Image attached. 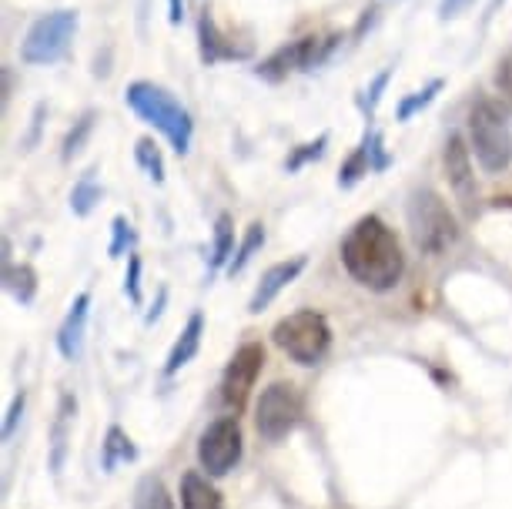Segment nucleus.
<instances>
[{"mask_svg": "<svg viewBox=\"0 0 512 509\" xmlns=\"http://www.w3.org/2000/svg\"><path fill=\"white\" fill-rule=\"evenodd\" d=\"M198 51L208 67L221 61H245V57H251V47H238L235 41H228V34L218 27L211 11H201L198 17Z\"/></svg>", "mask_w": 512, "mask_h": 509, "instance_id": "nucleus-12", "label": "nucleus"}, {"mask_svg": "<svg viewBox=\"0 0 512 509\" xmlns=\"http://www.w3.org/2000/svg\"><path fill=\"white\" fill-rule=\"evenodd\" d=\"M201 335H205V315L195 312L188 319V325L181 329L178 342L171 345V355H168V366H164V376H175L178 369H185L191 359L198 355V345H201Z\"/></svg>", "mask_w": 512, "mask_h": 509, "instance_id": "nucleus-15", "label": "nucleus"}, {"mask_svg": "<svg viewBox=\"0 0 512 509\" xmlns=\"http://www.w3.org/2000/svg\"><path fill=\"white\" fill-rule=\"evenodd\" d=\"M134 161H138L141 171L154 181V185H161L164 181V158H161L158 144H154L151 138H141L138 144H134Z\"/></svg>", "mask_w": 512, "mask_h": 509, "instance_id": "nucleus-24", "label": "nucleus"}, {"mask_svg": "<svg viewBox=\"0 0 512 509\" xmlns=\"http://www.w3.org/2000/svg\"><path fill=\"white\" fill-rule=\"evenodd\" d=\"M241 449H245V439H241L238 419H215L198 439V463L208 476H228L238 466Z\"/></svg>", "mask_w": 512, "mask_h": 509, "instance_id": "nucleus-8", "label": "nucleus"}, {"mask_svg": "<svg viewBox=\"0 0 512 509\" xmlns=\"http://www.w3.org/2000/svg\"><path fill=\"white\" fill-rule=\"evenodd\" d=\"M325 148H328V134H318L315 141L298 144V148H292V155L285 158V171H288V175L302 171L305 165H312V161L322 158V155H325Z\"/></svg>", "mask_w": 512, "mask_h": 509, "instance_id": "nucleus-25", "label": "nucleus"}, {"mask_svg": "<svg viewBox=\"0 0 512 509\" xmlns=\"http://www.w3.org/2000/svg\"><path fill=\"white\" fill-rule=\"evenodd\" d=\"M469 148L476 151V161L482 171L499 175L512 165V128H509V108L496 98H479L469 108Z\"/></svg>", "mask_w": 512, "mask_h": 509, "instance_id": "nucleus-3", "label": "nucleus"}, {"mask_svg": "<svg viewBox=\"0 0 512 509\" xmlns=\"http://www.w3.org/2000/svg\"><path fill=\"white\" fill-rule=\"evenodd\" d=\"M21 412H24V392H17L11 409H7V419H4V439H11V432L17 426V419H21Z\"/></svg>", "mask_w": 512, "mask_h": 509, "instance_id": "nucleus-36", "label": "nucleus"}, {"mask_svg": "<svg viewBox=\"0 0 512 509\" xmlns=\"http://www.w3.org/2000/svg\"><path fill=\"white\" fill-rule=\"evenodd\" d=\"M124 101L144 124H151L154 131L164 134V141L171 144V151L178 158L188 155L191 141H195V121H191V111L168 88H161L154 81H131L128 91H124Z\"/></svg>", "mask_w": 512, "mask_h": 509, "instance_id": "nucleus-2", "label": "nucleus"}, {"mask_svg": "<svg viewBox=\"0 0 512 509\" xmlns=\"http://www.w3.org/2000/svg\"><path fill=\"white\" fill-rule=\"evenodd\" d=\"M94 121H98V111H84L81 118L71 124V131L64 134V144H61V158L64 161H74L84 148H88V141L94 134Z\"/></svg>", "mask_w": 512, "mask_h": 509, "instance_id": "nucleus-19", "label": "nucleus"}, {"mask_svg": "<svg viewBox=\"0 0 512 509\" xmlns=\"http://www.w3.org/2000/svg\"><path fill=\"white\" fill-rule=\"evenodd\" d=\"M305 272V255H298V258H288V262H278V265H272L268 272L262 275V282H258V288H255V295H251V302H248V312L251 315H258L262 309H268L278 295L285 292L288 285L295 282L298 275Z\"/></svg>", "mask_w": 512, "mask_h": 509, "instance_id": "nucleus-13", "label": "nucleus"}, {"mask_svg": "<svg viewBox=\"0 0 512 509\" xmlns=\"http://www.w3.org/2000/svg\"><path fill=\"white\" fill-rule=\"evenodd\" d=\"M469 144L462 134H449L446 148H442V168H446V178H449V188L456 191L459 201H469L476 198V175H472V155H469Z\"/></svg>", "mask_w": 512, "mask_h": 509, "instance_id": "nucleus-11", "label": "nucleus"}, {"mask_svg": "<svg viewBox=\"0 0 512 509\" xmlns=\"http://www.w3.org/2000/svg\"><path fill=\"white\" fill-rule=\"evenodd\" d=\"M101 185H98V178H94V171H88V175H81V181L74 185V191H71V211L74 215H91L94 211V205L101 201Z\"/></svg>", "mask_w": 512, "mask_h": 509, "instance_id": "nucleus-22", "label": "nucleus"}, {"mask_svg": "<svg viewBox=\"0 0 512 509\" xmlns=\"http://www.w3.org/2000/svg\"><path fill=\"white\" fill-rule=\"evenodd\" d=\"M121 459H134V446L118 426H111L108 439H104V469H114Z\"/></svg>", "mask_w": 512, "mask_h": 509, "instance_id": "nucleus-28", "label": "nucleus"}, {"mask_svg": "<svg viewBox=\"0 0 512 509\" xmlns=\"http://www.w3.org/2000/svg\"><path fill=\"white\" fill-rule=\"evenodd\" d=\"M362 148H365V155H369V165H372L375 175H379V171H385V168L392 165L389 151H385V134H382V131H365Z\"/></svg>", "mask_w": 512, "mask_h": 509, "instance_id": "nucleus-29", "label": "nucleus"}, {"mask_svg": "<svg viewBox=\"0 0 512 509\" xmlns=\"http://www.w3.org/2000/svg\"><path fill=\"white\" fill-rule=\"evenodd\" d=\"M338 44H342V34L298 37V41L282 44L278 51L268 54L265 61L255 67V78H262L268 84H282L288 74H295V71H315V67H322L328 57L335 54Z\"/></svg>", "mask_w": 512, "mask_h": 509, "instance_id": "nucleus-7", "label": "nucleus"}, {"mask_svg": "<svg viewBox=\"0 0 512 509\" xmlns=\"http://www.w3.org/2000/svg\"><path fill=\"white\" fill-rule=\"evenodd\" d=\"M235 258V228H231V215H218L215 238H211V272L225 268Z\"/></svg>", "mask_w": 512, "mask_h": 509, "instance_id": "nucleus-18", "label": "nucleus"}, {"mask_svg": "<svg viewBox=\"0 0 512 509\" xmlns=\"http://www.w3.org/2000/svg\"><path fill=\"white\" fill-rule=\"evenodd\" d=\"M77 27H81V14L71 11V7L37 17L31 24V31H27L21 41V61L31 67L57 64L67 51H71Z\"/></svg>", "mask_w": 512, "mask_h": 509, "instance_id": "nucleus-6", "label": "nucleus"}, {"mask_svg": "<svg viewBox=\"0 0 512 509\" xmlns=\"http://www.w3.org/2000/svg\"><path fill=\"white\" fill-rule=\"evenodd\" d=\"M262 366H265V349L258 342H245L231 355L225 376H221V399L235 412L245 406L248 392L255 389V379L262 376Z\"/></svg>", "mask_w": 512, "mask_h": 509, "instance_id": "nucleus-10", "label": "nucleus"}, {"mask_svg": "<svg viewBox=\"0 0 512 509\" xmlns=\"http://www.w3.org/2000/svg\"><path fill=\"white\" fill-rule=\"evenodd\" d=\"M272 339L298 366H318L328 355V345H332V329H328V319L322 312L302 309L285 315L272 329Z\"/></svg>", "mask_w": 512, "mask_h": 509, "instance_id": "nucleus-5", "label": "nucleus"}, {"mask_svg": "<svg viewBox=\"0 0 512 509\" xmlns=\"http://www.w3.org/2000/svg\"><path fill=\"white\" fill-rule=\"evenodd\" d=\"M74 419V399L64 396L61 399V409H57V426H54V453H51V466L61 469L64 463V446H67V426Z\"/></svg>", "mask_w": 512, "mask_h": 509, "instance_id": "nucleus-27", "label": "nucleus"}, {"mask_svg": "<svg viewBox=\"0 0 512 509\" xmlns=\"http://www.w3.org/2000/svg\"><path fill=\"white\" fill-rule=\"evenodd\" d=\"M134 509H175V503L158 476H144L134 489Z\"/></svg>", "mask_w": 512, "mask_h": 509, "instance_id": "nucleus-21", "label": "nucleus"}, {"mask_svg": "<svg viewBox=\"0 0 512 509\" xmlns=\"http://www.w3.org/2000/svg\"><path fill=\"white\" fill-rule=\"evenodd\" d=\"M298 416H302V399H298L295 386H288V382H272L255 406V426L272 443L295 429Z\"/></svg>", "mask_w": 512, "mask_h": 509, "instance_id": "nucleus-9", "label": "nucleus"}, {"mask_svg": "<svg viewBox=\"0 0 512 509\" xmlns=\"http://www.w3.org/2000/svg\"><path fill=\"white\" fill-rule=\"evenodd\" d=\"M369 171H372L369 155H365V148L359 144V148L342 161V168H338V188H355L365 175H369Z\"/></svg>", "mask_w": 512, "mask_h": 509, "instance_id": "nucleus-26", "label": "nucleus"}, {"mask_svg": "<svg viewBox=\"0 0 512 509\" xmlns=\"http://www.w3.org/2000/svg\"><path fill=\"white\" fill-rule=\"evenodd\" d=\"M472 0H439V21H452V17L466 14Z\"/></svg>", "mask_w": 512, "mask_h": 509, "instance_id": "nucleus-35", "label": "nucleus"}, {"mask_svg": "<svg viewBox=\"0 0 512 509\" xmlns=\"http://www.w3.org/2000/svg\"><path fill=\"white\" fill-rule=\"evenodd\" d=\"M88 312H91V295L81 292L67 309L61 329H57V349L64 359H77L84 349V329H88Z\"/></svg>", "mask_w": 512, "mask_h": 509, "instance_id": "nucleus-14", "label": "nucleus"}, {"mask_svg": "<svg viewBox=\"0 0 512 509\" xmlns=\"http://www.w3.org/2000/svg\"><path fill=\"white\" fill-rule=\"evenodd\" d=\"M492 81H496V91H499V101L506 104L509 114H512V51L502 57L496 64V74H492Z\"/></svg>", "mask_w": 512, "mask_h": 509, "instance_id": "nucleus-32", "label": "nucleus"}, {"mask_svg": "<svg viewBox=\"0 0 512 509\" xmlns=\"http://www.w3.org/2000/svg\"><path fill=\"white\" fill-rule=\"evenodd\" d=\"M389 81H392V67H385V71H379L372 78V84L365 88V94L359 98V108L365 114H375V108H379V101H382V94H385V88H389Z\"/></svg>", "mask_w": 512, "mask_h": 509, "instance_id": "nucleus-30", "label": "nucleus"}, {"mask_svg": "<svg viewBox=\"0 0 512 509\" xmlns=\"http://www.w3.org/2000/svg\"><path fill=\"white\" fill-rule=\"evenodd\" d=\"M124 295H128L134 305H141V258H138V252H131V258H128V275H124Z\"/></svg>", "mask_w": 512, "mask_h": 509, "instance_id": "nucleus-33", "label": "nucleus"}, {"mask_svg": "<svg viewBox=\"0 0 512 509\" xmlns=\"http://www.w3.org/2000/svg\"><path fill=\"white\" fill-rule=\"evenodd\" d=\"M168 21L175 27L185 21V0H168Z\"/></svg>", "mask_w": 512, "mask_h": 509, "instance_id": "nucleus-37", "label": "nucleus"}, {"mask_svg": "<svg viewBox=\"0 0 512 509\" xmlns=\"http://www.w3.org/2000/svg\"><path fill=\"white\" fill-rule=\"evenodd\" d=\"M442 88H446V81H442V78H432L422 91H412L409 98H402V101H399V111H395V121H412L415 114L425 111L432 101L439 98V91H442Z\"/></svg>", "mask_w": 512, "mask_h": 509, "instance_id": "nucleus-20", "label": "nucleus"}, {"mask_svg": "<svg viewBox=\"0 0 512 509\" xmlns=\"http://www.w3.org/2000/svg\"><path fill=\"white\" fill-rule=\"evenodd\" d=\"M164 302H168V292H164V288H161V295H158V305H154V309L148 312V322H154V319H158V315H161V309H164Z\"/></svg>", "mask_w": 512, "mask_h": 509, "instance_id": "nucleus-38", "label": "nucleus"}, {"mask_svg": "<svg viewBox=\"0 0 512 509\" xmlns=\"http://www.w3.org/2000/svg\"><path fill=\"white\" fill-rule=\"evenodd\" d=\"M111 245H108V255L111 258H118V255H124V252H128V248L134 245V232H131V222H128V218H124V215H118V218H114V222H111ZM131 255V252H128Z\"/></svg>", "mask_w": 512, "mask_h": 509, "instance_id": "nucleus-31", "label": "nucleus"}, {"mask_svg": "<svg viewBox=\"0 0 512 509\" xmlns=\"http://www.w3.org/2000/svg\"><path fill=\"white\" fill-rule=\"evenodd\" d=\"M409 228L415 248L425 255H442L459 238L456 215L432 188H415L409 195Z\"/></svg>", "mask_w": 512, "mask_h": 509, "instance_id": "nucleus-4", "label": "nucleus"}, {"mask_svg": "<svg viewBox=\"0 0 512 509\" xmlns=\"http://www.w3.org/2000/svg\"><path fill=\"white\" fill-rule=\"evenodd\" d=\"M44 118H47V101H37V104H34V114H31V131H27L24 138H21V148H24V151H34V144L41 141Z\"/></svg>", "mask_w": 512, "mask_h": 509, "instance_id": "nucleus-34", "label": "nucleus"}, {"mask_svg": "<svg viewBox=\"0 0 512 509\" xmlns=\"http://www.w3.org/2000/svg\"><path fill=\"white\" fill-rule=\"evenodd\" d=\"M342 265L369 292H392L405 275V255L399 235L379 215L359 218L342 238Z\"/></svg>", "mask_w": 512, "mask_h": 509, "instance_id": "nucleus-1", "label": "nucleus"}, {"mask_svg": "<svg viewBox=\"0 0 512 509\" xmlns=\"http://www.w3.org/2000/svg\"><path fill=\"white\" fill-rule=\"evenodd\" d=\"M181 506H185V509H225V506H221L218 489L211 486L201 473L181 476Z\"/></svg>", "mask_w": 512, "mask_h": 509, "instance_id": "nucleus-16", "label": "nucleus"}, {"mask_svg": "<svg viewBox=\"0 0 512 509\" xmlns=\"http://www.w3.org/2000/svg\"><path fill=\"white\" fill-rule=\"evenodd\" d=\"M262 245H265V225H262V222L248 225V232H245V238H241V245H238L235 258L228 262V275L245 272V265L251 262V258H255V252H258Z\"/></svg>", "mask_w": 512, "mask_h": 509, "instance_id": "nucleus-23", "label": "nucleus"}, {"mask_svg": "<svg viewBox=\"0 0 512 509\" xmlns=\"http://www.w3.org/2000/svg\"><path fill=\"white\" fill-rule=\"evenodd\" d=\"M4 288L21 305H31L37 295V272L31 265H7L4 268Z\"/></svg>", "mask_w": 512, "mask_h": 509, "instance_id": "nucleus-17", "label": "nucleus"}]
</instances>
